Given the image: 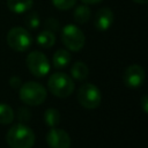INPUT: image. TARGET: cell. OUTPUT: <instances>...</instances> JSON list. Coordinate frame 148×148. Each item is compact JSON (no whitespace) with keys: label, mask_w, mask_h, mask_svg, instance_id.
I'll return each mask as SVG.
<instances>
[{"label":"cell","mask_w":148,"mask_h":148,"mask_svg":"<svg viewBox=\"0 0 148 148\" xmlns=\"http://www.w3.org/2000/svg\"><path fill=\"white\" fill-rule=\"evenodd\" d=\"M133 1L136 3H140V5H146L148 2V0H133Z\"/></svg>","instance_id":"obj_25"},{"label":"cell","mask_w":148,"mask_h":148,"mask_svg":"<svg viewBox=\"0 0 148 148\" xmlns=\"http://www.w3.org/2000/svg\"><path fill=\"white\" fill-rule=\"evenodd\" d=\"M146 79V74H145V69L140 66V65H131L128 66L123 75V80L126 87L130 88H138L141 87L145 82Z\"/></svg>","instance_id":"obj_8"},{"label":"cell","mask_w":148,"mask_h":148,"mask_svg":"<svg viewBox=\"0 0 148 148\" xmlns=\"http://www.w3.org/2000/svg\"><path fill=\"white\" fill-rule=\"evenodd\" d=\"M71 59H72L71 53L67 50L59 49L53 54V58H52L53 66L56 68H64V67H66L71 62Z\"/></svg>","instance_id":"obj_13"},{"label":"cell","mask_w":148,"mask_h":148,"mask_svg":"<svg viewBox=\"0 0 148 148\" xmlns=\"http://www.w3.org/2000/svg\"><path fill=\"white\" fill-rule=\"evenodd\" d=\"M9 84H10L14 89H18V88L21 87V79H20L18 76H13V77H10V80H9Z\"/></svg>","instance_id":"obj_22"},{"label":"cell","mask_w":148,"mask_h":148,"mask_svg":"<svg viewBox=\"0 0 148 148\" xmlns=\"http://www.w3.org/2000/svg\"><path fill=\"white\" fill-rule=\"evenodd\" d=\"M51 1H52V5L60 10L71 9L76 5V0H51Z\"/></svg>","instance_id":"obj_19"},{"label":"cell","mask_w":148,"mask_h":148,"mask_svg":"<svg viewBox=\"0 0 148 148\" xmlns=\"http://www.w3.org/2000/svg\"><path fill=\"white\" fill-rule=\"evenodd\" d=\"M71 74H72V77H74L75 80L83 81V80H86L88 77L89 69H88V67H87V65L84 62L76 61L71 67Z\"/></svg>","instance_id":"obj_14"},{"label":"cell","mask_w":148,"mask_h":148,"mask_svg":"<svg viewBox=\"0 0 148 148\" xmlns=\"http://www.w3.org/2000/svg\"><path fill=\"white\" fill-rule=\"evenodd\" d=\"M81 1L86 5H97V3L102 2L103 0H81Z\"/></svg>","instance_id":"obj_24"},{"label":"cell","mask_w":148,"mask_h":148,"mask_svg":"<svg viewBox=\"0 0 148 148\" xmlns=\"http://www.w3.org/2000/svg\"><path fill=\"white\" fill-rule=\"evenodd\" d=\"M79 103L88 110H92L99 106L102 102V94L99 89L92 83H83L77 91Z\"/></svg>","instance_id":"obj_6"},{"label":"cell","mask_w":148,"mask_h":148,"mask_svg":"<svg viewBox=\"0 0 148 148\" xmlns=\"http://www.w3.org/2000/svg\"><path fill=\"white\" fill-rule=\"evenodd\" d=\"M61 42L68 50L77 52L84 46L86 37L79 27L67 24L61 29Z\"/></svg>","instance_id":"obj_5"},{"label":"cell","mask_w":148,"mask_h":148,"mask_svg":"<svg viewBox=\"0 0 148 148\" xmlns=\"http://www.w3.org/2000/svg\"><path fill=\"white\" fill-rule=\"evenodd\" d=\"M47 87L54 96L59 98H65L72 95L75 86L73 79L69 75L62 72H56L49 77Z\"/></svg>","instance_id":"obj_3"},{"label":"cell","mask_w":148,"mask_h":148,"mask_svg":"<svg viewBox=\"0 0 148 148\" xmlns=\"http://www.w3.org/2000/svg\"><path fill=\"white\" fill-rule=\"evenodd\" d=\"M46 143L50 148H69L71 138L66 131L57 127H51V130L46 134Z\"/></svg>","instance_id":"obj_9"},{"label":"cell","mask_w":148,"mask_h":148,"mask_svg":"<svg viewBox=\"0 0 148 148\" xmlns=\"http://www.w3.org/2000/svg\"><path fill=\"white\" fill-rule=\"evenodd\" d=\"M141 106H142V111L145 113L148 112V97L147 95H143L142 98H141Z\"/></svg>","instance_id":"obj_23"},{"label":"cell","mask_w":148,"mask_h":148,"mask_svg":"<svg viewBox=\"0 0 148 148\" xmlns=\"http://www.w3.org/2000/svg\"><path fill=\"white\" fill-rule=\"evenodd\" d=\"M113 23V13L109 8H101L94 16V25L98 31H106Z\"/></svg>","instance_id":"obj_10"},{"label":"cell","mask_w":148,"mask_h":148,"mask_svg":"<svg viewBox=\"0 0 148 148\" xmlns=\"http://www.w3.org/2000/svg\"><path fill=\"white\" fill-rule=\"evenodd\" d=\"M7 44L10 49L17 52L27 51L32 44V37L30 32L22 27H14L7 32Z\"/></svg>","instance_id":"obj_4"},{"label":"cell","mask_w":148,"mask_h":148,"mask_svg":"<svg viewBox=\"0 0 148 148\" xmlns=\"http://www.w3.org/2000/svg\"><path fill=\"white\" fill-rule=\"evenodd\" d=\"M27 67L30 73L37 77H43L50 72V62L46 56L40 51H32L27 56Z\"/></svg>","instance_id":"obj_7"},{"label":"cell","mask_w":148,"mask_h":148,"mask_svg":"<svg viewBox=\"0 0 148 148\" xmlns=\"http://www.w3.org/2000/svg\"><path fill=\"white\" fill-rule=\"evenodd\" d=\"M6 142L10 148H32L35 143V133L24 124L12 126L6 134Z\"/></svg>","instance_id":"obj_1"},{"label":"cell","mask_w":148,"mask_h":148,"mask_svg":"<svg viewBox=\"0 0 148 148\" xmlns=\"http://www.w3.org/2000/svg\"><path fill=\"white\" fill-rule=\"evenodd\" d=\"M14 120V111L13 109L5 103H0V124L7 125Z\"/></svg>","instance_id":"obj_17"},{"label":"cell","mask_w":148,"mask_h":148,"mask_svg":"<svg viewBox=\"0 0 148 148\" xmlns=\"http://www.w3.org/2000/svg\"><path fill=\"white\" fill-rule=\"evenodd\" d=\"M90 17H91V10L86 3L79 5L75 7V9L73 12V18L76 23L84 24L90 20Z\"/></svg>","instance_id":"obj_12"},{"label":"cell","mask_w":148,"mask_h":148,"mask_svg":"<svg viewBox=\"0 0 148 148\" xmlns=\"http://www.w3.org/2000/svg\"><path fill=\"white\" fill-rule=\"evenodd\" d=\"M34 5V0H7L8 9L14 14L27 13Z\"/></svg>","instance_id":"obj_11"},{"label":"cell","mask_w":148,"mask_h":148,"mask_svg":"<svg viewBox=\"0 0 148 148\" xmlns=\"http://www.w3.org/2000/svg\"><path fill=\"white\" fill-rule=\"evenodd\" d=\"M18 96L20 99L31 106L40 105L47 96L46 89L40 84L35 81H29L23 84H21L20 90H18Z\"/></svg>","instance_id":"obj_2"},{"label":"cell","mask_w":148,"mask_h":148,"mask_svg":"<svg viewBox=\"0 0 148 148\" xmlns=\"http://www.w3.org/2000/svg\"><path fill=\"white\" fill-rule=\"evenodd\" d=\"M45 28H46V30H50L52 32L58 31L59 30V22H58V20H56L53 17L46 18V21H45Z\"/></svg>","instance_id":"obj_21"},{"label":"cell","mask_w":148,"mask_h":148,"mask_svg":"<svg viewBox=\"0 0 148 148\" xmlns=\"http://www.w3.org/2000/svg\"><path fill=\"white\" fill-rule=\"evenodd\" d=\"M36 42L39 46L44 47V49H49L51 46L54 45L56 43V36L54 32L50 31V30H43L40 31L37 37H36Z\"/></svg>","instance_id":"obj_15"},{"label":"cell","mask_w":148,"mask_h":148,"mask_svg":"<svg viewBox=\"0 0 148 148\" xmlns=\"http://www.w3.org/2000/svg\"><path fill=\"white\" fill-rule=\"evenodd\" d=\"M17 118H18V120L22 124L29 121L31 119V112H30V110L28 108H20L18 111H17Z\"/></svg>","instance_id":"obj_20"},{"label":"cell","mask_w":148,"mask_h":148,"mask_svg":"<svg viewBox=\"0 0 148 148\" xmlns=\"http://www.w3.org/2000/svg\"><path fill=\"white\" fill-rule=\"evenodd\" d=\"M24 21H25V24L30 28V29H37L39 27V23H40V20H39V15L37 12H30L25 15L24 17Z\"/></svg>","instance_id":"obj_18"},{"label":"cell","mask_w":148,"mask_h":148,"mask_svg":"<svg viewBox=\"0 0 148 148\" xmlns=\"http://www.w3.org/2000/svg\"><path fill=\"white\" fill-rule=\"evenodd\" d=\"M44 121L50 127H56L60 123V113L57 109L50 108L44 112Z\"/></svg>","instance_id":"obj_16"}]
</instances>
